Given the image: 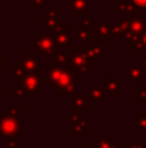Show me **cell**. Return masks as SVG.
<instances>
[{
    "instance_id": "cell-1",
    "label": "cell",
    "mask_w": 146,
    "mask_h": 148,
    "mask_svg": "<svg viewBox=\"0 0 146 148\" xmlns=\"http://www.w3.org/2000/svg\"><path fill=\"white\" fill-rule=\"evenodd\" d=\"M133 1L140 7H146V0H133Z\"/></svg>"
}]
</instances>
